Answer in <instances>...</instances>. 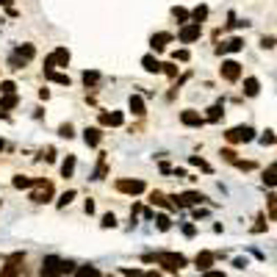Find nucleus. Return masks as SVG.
I'll list each match as a JSON object with an SVG mask.
<instances>
[{
  "instance_id": "9b49d317",
  "label": "nucleus",
  "mask_w": 277,
  "mask_h": 277,
  "mask_svg": "<svg viewBox=\"0 0 277 277\" xmlns=\"http://www.w3.org/2000/svg\"><path fill=\"white\" fill-rule=\"evenodd\" d=\"M83 141H86L89 147H97V144L103 141V130L100 128H86L83 130Z\"/></svg>"
},
{
  "instance_id": "de8ad7c7",
  "label": "nucleus",
  "mask_w": 277,
  "mask_h": 277,
  "mask_svg": "<svg viewBox=\"0 0 277 277\" xmlns=\"http://www.w3.org/2000/svg\"><path fill=\"white\" fill-rule=\"evenodd\" d=\"M175 61H189V50H178L175 53Z\"/></svg>"
},
{
  "instance_id": "49530a36",
  "label": "nucleus",
  "mask_w": 277,
  "mask_h": 277,
  "mask_svg": "<svg viewBox=\"0 0 277 277\" xmlns=\"http://www.w3.org/2000/svg\"><path fill=\"white\" fill-rule=\"evenodd\" d=\"M222 156H225L227 161H230V164H236V161H238V158H236V153H233V150H222Z\"/></svg>"
},
{
  "instance_id": "20e7f679",
  "label": "nucleus",
  "mask_w": 277,
  "mask_h": 277,
  "mask_svg": "<svg viewBox=\"0 0 277 277\" xmlns=\"http://www.w3.org/2000/svg\"><path fill=\"white\" fill-rule=\"evenodd\" d=\"M199 34H202V25H197V22H189V25L180 28L178 39H180L183 44H191V42H197V39H199Z\"/></svg>"
},
{
  "instance_id": "c756f323",
  "label": "nucleus",
  "mask_w": 277,
  "mask_h": 277,
  "mask_svg": "<svg viewBox=\"0 0 277 277\" xmlns=\"http://www.w3.org/2000/svg\"><path fill=\"white\" fill-rule=\"evenodd\" d=\"M14 189H31V186H34L36 180H31V178H22V175H17V178H14Z\"/></svg>"
},
{
  "instance_id": "f03ea898",
  "label": "nucleus",
  "mask_w": 277,
  "mask_h": 277,
  "mask_svg": "<svg viewBox=\"0 0 277 277\" xmlns=\"http://www.w3.org/2000/svg\"><path fill=\"white\" fill-rule=\"evenodd\" d=\"M225 136H227L230 144H238V141H252V138H255V130H252L250 125H238V128H230Z\"/></svg>"
},
{
  "instance_id": "c85d7f7f",
  "label": "nucleus",
  "mask_w": 277,
  "mask_h": 277,
  "mask_svg": "<svg viewBox=\"0 0 277 277\" xmlns=\"http://www.w3.org/2000/svg\"><path fill=\"white\" fill-rule=\"evenodd\" d=\"M97 80H100V72H97V69H86V72H83V83H86V86H95Z\"/></svg>"
},
{
  "instance_id": "dca6fc26",
  "label": "nucleus",
  "mask_w": 277,
  "mask_h": 277,
  "mask_svg": "<svg viewBox=\"0 0 277 277\" xmlns=\"http://www.w3.org/2000/svg\"><path fill=\"white\" fill-rule=\"evenodd\" d=\"M50 56H53V61H56V67H67L69 64V50L67 47H59V50H53Z\"/></svg>"
},
{
  "instance_id": "c03bdc74",
  "label": "nucleus",
  "mask_w": 277,
  "mask_h": 277,
  "mask_svg": "<svg viewBox=\"0 0 277 277\" xmlns=\"http://www.w3.org/2000/svg\"><path fill=\"white\" fill-rule=\"evenodd\" d=\"M164 72L169 78H175V75H178V67H175V64H164Z\"/></svg>"
},
{
  "instance_id": "72a5a7b5",
  "label": "nucleus",
  "mask_w": 277,
  "mask_h": 277,
  "mask_svg": "<svg viewBox=\"0 0 277 277\" xmlns=\"http://www.w3.org/2000/svg\"><path fill=\"white\" fill-rule=\"evenodd\" d=\"M122 122H125V117H122V111H114V114H108V125H111V128H119Z\"/></svg>"
},
{
  "instance_id": "37998d69",
  "label": "nucleus",
  "mask_w": 277,
  "mask_h": 277,
  "mask_svg": "<svg viewBox=\"0 0 277 277\" xmlns=\"http://www.w3.org/2000/svg\"><path fill=\"white\" fill-rule=\"evenodd\" d=\"M263 222H266V219H263V217H258V225L252 227V233H263V230H266V225H263Z\"/></svg>"
},
{
  "instance_id": "4c0bfd02",
  "label": "nucleus",
  "mask_w": 277,
  "mask_h": 277,
  "mask_svg": "<svg viewBox=\"0 0 277 277\" xmlns=\"http://www.w3.org/2000/svg\"><path fill=\"white\" fill-rule=\"evenodd\" d=\"M189 161H191V164H194V166H199L202 172H211V166H208V164H205V161H202V158H199V156H191Z\"/></svg>"
},
{
  "instance_id": "79ce46f5",
  "label": "nucleus",
  "mask_w": 277,
  "mask_h": 277,
  "mask_svg": "<svg viewBox=\"0 0 277 277\" xmlns=\"http://www.w3.org/2000/svg\"><path fill=\"white\" fill-rule=\"evenodd\" d=\"M275 44H277L275 36H263V39H260V47H266V50H269V47H275Z\"/></svg>"
},
{
  "instance_id": "9d476101",
  "label": "nucleus",
  "mask_w": 277,
  "mask_h": 277,
  "mask_svg": "<svg viewBox=\"0 0 277 277\" xmlns=\"http://www.w3.org/2000/svg\"><path fill=\"white\" fill-rule=\"evenodd\" d=\"M244 47V39H238V36H233V39H227L225 44H219L217 47V53L222 56V53H238Z\"/></svg>"
},
{
  "instance_id": "58836bf2",
  "label": "nucleus",
  "mask_w": 277,
  "mask_h": 277,
  "mask_svg": "<svg viewBox=\"0 0 277 277\" xmlns=\"http://www.w3.org/2000/svg\"><path fill=\"white\" fill-rule=\"evenodd\" d=\"M100 225H103L105 230H108V227H114V225H117V217H114V214H105V217H103V222H100Z\"/></svg>"
},
{
  "instance_id": "a211bd4d",
  "label": "nucleus",
  "mask_w": 277,
  "mask_h": 277,
  "mask_svg": "<svg viewBox=\"0 0 277 277\" xmlns=\"http://www.w3.org/2000/svg\"><path fill=\"white\" fill-rule=\"evenodd\" d=\"M150 202H153V205H161V208H175V202H169V197L161 194V191H153V194H150Z\"/></svg>"
},
{
  "instance_id": "6e6d98bb",
  "label": "nucleus",
  "mask_w": 277,
  "mask_h": 277,
  "mask_svg": "<svg viewBox=\"0 0 277 277\" xmlns=\"http://www.w3.org/2000/svg\"><path fill=\"white\" fill-rule=\"evenodd\" d=\"M275 169H277V164H275Z\"/></svg>"
},
{
  "instance_id": "603ef678",
  "label": "nucleus",
  "mask_w": 277,
  "mask_h": 277,
  "mask_svg": "<svg viewBox=\"0 0 277 277\" xmlns=\"http://www.w3.org/2000/svg\"><path fill=\"white\" fill-rule=\"evenodd\" d=\"M205 277H225L222 272H205Z\"/></svg>"
},
{
  "instance_id": "7ed1b4c3",
  "label": "nucleus",
  "mask_w": 277,
  "mask_h": 277,
  "mask_svg": "<svg viewBox=\"0 0 277 277\" xmlns=\"http://www.w3.org/2000/svg\"><path fill=\"white\" fill-rule=\"evenodd\" d=\"M61 263H64L61 258L47 255V258L42 260V277H61V275H64V272H61Z\"/></svg>"
},
{
  "instance_id": "393cba45",
  "label": "nucleus",
  "mask_w": 277,
  "mask_h": 277,
  "mask_svg": "<svg viewBox=\"0 0 277 277\" xmlns=\"http://www.w3.org/2000/svg\"><path fill=\"white\" fill-rule=\"evenodd\" d=\"M172 17L178 20V22H183V25H189V20H191V11L180 9V6H175V9H172Z\"/></svg>"
},
{
  "instance_id": "f257e3e1",
  "label": "nucleus",
  "mask_w": 277,
  "mask_h": 277,
  "mask_svg": "<svg viewBox=\"0 0 277 277\" xmlns=\"http://www.w3.org/2000/svg\"><path fill=\"white\" fill-rule=\"evenodd\" d=\"M153 258H156L166 272H180V269L189 263L186 255H180V252H158V255H153Z\"/></svg>"
},
{
  "instance_id": "5fc2aeb1",
  "label": "nucleus",
  "mask_w": 277,
  "mask_h": 277,
  "mask_svg": "<svg viewBox=\"0 0 277 277\" xmlns=\"http://www.w3.org/2000/svg\"><path fill=\"white\" fill-rule=\"evenodd\" d=\"M0 6H11V0H0Z\"/></svg>"
},
{
  "instance_id": "2f4dec72",
  "label": "nucleus",
  "mask_w": 277,
  "mask_h": 277,
  "mask_svg": "<svg viewBox=\"0 0 277 277\" xmlns=\"http://www.w3.org/2000/svg\"><path fill=\"white\" fill-rule=\"evenodd\" d=\"M14 92H17V83H14V80H3V83H0V95H14Z\"/></svg>"
},
{
  "instance_id": "f704fd0d",
  "label": "nucleus",
  "mask_w": 277,
  "mask_h": 277,
  "mask_svg": "<svg viewBox=\"0 0 277 277\" xmlns=\"http://www.w3.org/2000/svg\"><path fill=\"white\" fill-rule=\"evenodd\" d=\"M266 199H269V217L277 219V194H272V197H266Z\"/></svg>"
},
{
  "instance_id": "a18cd8bd",
  "label": "nucleus",
  "mask_w": 277,
  "mask_h": 277,
  "mask_svg": "<svg viewBox=\"0 0 277 277\" xmlns=\"http://www.w3.org/2000/svg\"><path fill=\"white\" fill-rule=\"evenodd\" d=\"M125 277H144L141 269H125Z\"/></svg>"
},
{
  "instance_id": "39448f33",
  "label": "nucleus",
  "mask_w": 277,
  "mask_h": 277,
  "mask_svg": "<svg viewBox=\"0 0 277 277\" xmlns=\"http://www.w3.org/2000/svg\"><path fill=\"white\" fill-rule=\"evenodd\" d=\"M222 78L225 80H230V83H233V80H238L241 78V64H238V61H222Z\"/></svg>"
},
{
  "instance_id": "f3484780",
  "label": "nucleus",
  "mask_w": 277,
  "mask_h": 277,
  "mask_svg": "<svg viewBox=\"0 0 277 277\" xmlns=\"http://www.w3.org/2000/svg\"><path fill=\"white\" fill-rule=\"evenodd\" d=\"M258 92H260V80L258 78H247L244 80V95L247 97H255Z\"/></svg>"
},
{
  "instance_id": "423d86ee",
  "label": "nucleus",
  "mask_w": 277,
  "mask_h": 277,
  "mask_svg": "<svg viewBox=\"0 0 277 277\" xmlns=\"http://www.w3.org/2000/svg\"><path fill=\"white\" fill-rule=\"evenodd\" d=\"M205 194H199V191H183L180 197H175V205H199V202H205Z\"/></svg>"
},
{
  "instance_id": "2eb2a0df",
  "label": "nucleus",
  "mask_w": 277,
  "mask_h": 277,
  "mask_svg": "<svg viewBox=\"0 0 277 277\" xmlns=\"http://www.w3.org/2000/svg\"><path fill=\"white\" fill-rule=\"evenodd\" d=\"M141 67L147 69V72H161V69H164V64H161L156 56H144V59H141Z\"/></svg>"
},
{
  "instance_id": "ddd939ff",
  "label": "nucleus",
  "mask_w": 277,
  "mask_h": 277,
  "mask_svg": "<svg viewBox=\"0 0 277 277\" xmlns=\"http://www.w3.org/2000/svg\"><path fill=\"white\" fill-rule=\"evenodd\" d=\"M169 42H172V34H156L153 39H150V47H153L156 53H161Z\"/></svg>"
},
{
  "instance_id": "bb28decb",
  "label": "nucleus",
  "mask_w": 277,
  "mask_h": 277,
  "mask_svg": "<svg viewBox=\"0 0 277 277\" xmlns=\"http://www.w3.org/2000/svg\"><path fill=\"white\" fill-rule=\"evenodd\" d=\"M17 103H20L17 95H3V100H0V108H3V111H9V108H14Z\"/></svg>"
},
{
  "instance_id": "864d4df0",
  "label": "nucleus",
  "mask_w": 277,
  "mask_h": 277,
  "mask_svg": "<svg viewBox=\"0 0 277 277\" xmlns=\"http://www.w3.org/2000/svg\"><path fill=\"white\" fill-rule=\"evenodd\" d=\"M144 277H161V275H158V272H147Z\"/></svg>"
},
{
  "instance_id": "8fccbe9b",
  "label": "nucleus",
  "mask_w": 277,
  "mask_h": 277,
  "mask_svg": "<svg viewBox=\"0 0 277 277\" xmlns=\"http://www.w3.org/2000/svg\"><path fill=\"white\" fill-rule=\"evenodd\" d=\"M44 161H56V150L47 147V156H44Z\"/></svg>"
},
{
  "instance_id": "412c9836",
  "label": "nucleus",
  "mask_w": 277,
  "mask_h": 277,
  "mask_svg": "<svg viewBox=\"0 0 277 277\" xmlns=\"http://www.w3.org/2000/svg\"><path fill=\"white\" fill-rule=\"evenodd\" d=\"M0 277H20V266L11 263V260H6V263L0 266Z\"/></svg>"
},
{
  "instance_id": "1a4fd4ad",
  "label": "nucleus",
  "mask_w": 277,
  "mask_h": 277,
  "mask_svg": "<svg viewBox=\"0 0 277 277\" xmlns=\"http://www.w3.org/2000/svg\"><path fill=\"white\" fill-rule=\"evenodd\" d=\"M214 258H217L214 252L202 250V252L197 255V258H194V263H197V269H199V272H211V266H214Z\"/></svg>"
},
{
  "instance_id": "c9c22d12",
  "label": "nucleus",
  "mask_w": 277,
  "mask_h": 277,
  "mask_svg": "<svg viewBox=\"0 0 277 277\" xmlns=\"http://www.w3.org/2000/svg\"><path fill=\"white\" fill-rule=\"evenodd\" d=\"M263 183H266V186H277V169H269V172L263 175Z\"/></svg>"
},
{
  "instance_id": "a19ab883",
  "label": "nucleus",
  "mask_w": 277,
  "mask_h": 277,
  "mask_svg": "<svg viewBox=\"0 0 277 277\" xmlns=\"http://www.w3.org/2000/svg\"><path fill=\"white\" fill-rule=\"evenodd\" d=\"M61 272H64V275H75V263H72V260H64V263H61Z\"/></svg>"
},
{
  "instance_id": "473e14b6",
  "label": "nucleus",
  "mask_w": 277,
  "mask_h": 277,
  "mask_svg": "<svg viewBox=\"0 0 277 277\" xmlns=\"http://www.w3.org/2000/svg\"><path fill=\"white\" fill-rule=\"evenodd\" d=\"M72 199H75V191L69 189V191H64V194H61V197H59V202H56V205H59V208H64V205H69Z\"/></svg>"
},
{
  "instance_id": "a878e982",
  "label": "nucleus",
  "mask_w": 277,
  "mask_h": 277,
  "mask_svg": "<svg viewBox=\"0 0 277 277\" xmlns=\"http://www.w3.org/2000/svg\"><path fill=\"white\" fill-rule=\"evenodd\" d=\"M205 17H208V6H197V9L191 11V22H197V25H202Z\"/></svg>"
},
{
  "instance_id": "ea45409f",
  "label": "nucleus",
  "mask_w": 277,
  "mask_h": 277,
  "mask_svg": "<svg viewBox=\"0 0 277 277\" xmlns=\"http://www.w3.org/2000/svg\"><path fill=\"white\" fill-rule=\"evenodd\" d=\"M260 144H263V147H266V144H275V133H272V130H266V133L260 136Z\"/></svg>"
},
{
  "instance_id": "5701e85b",
  "label": "nucleus",
  "mask_w": 277,
  "mask_h": 277,
  "mask_svg": "<svg viewBox=\"0 0 277 277\" xmlns=\"http://www.w3.org/2000/svg\"><path fill=\"white\" fill-rule=\"evenodd\" d=\"M72 172H75V156H67L61 164V178H72Z\"/></svg>"
},
{
  "instance_id": "09e8293b",
  "label": "nucleus",
  "mask_w": 277,
  "mask_h": 277,
  "mask_svg": "<svg viewBox=\"0 0 277 277\" xmlns=\"http://www.w3.org/2000/svg\"><path fill=\"white\" fill-rule=\"evenodd\" d=\"M83 211H86V214H95V202H92V199H86V205H83Z\"/></svg>"
},
{
  "instance_id": "b1692460",
  "label": "nucleus",
  "mask_w": 277,
  "mask_h": 277,
  "mask_svg": "<svg viewBox=\"0 0 277 277\" xmlns=\"http://www.w3.org/2000/svg\"><path fill=\"white\" fill-rule=\"evenodd\" d=\"M105 172H108V164H105V153H103L100 161H97V169H95V175H92V180H103Z\"/></svg>"
},
{
  "instance_id": "4be33fe9",
  "label": "nucleus",
  "mask_w": 277,
  "mask_h": 277,
  "mask_svg": "<svg viewBox=\"0 0 277 277\" xmlns=\"http://www.w3.org/2000/svg\"><path fill=\"white\" fill-rule=\"evenodd\" d=\"M44 78L59 83V86H69V75H64V72H44Z\"/></svg>"
},
{
  "instance_id": "aec40b11",
  "label": "nucleus",
  "mask_w": 277,
  "mask_h": 277,
  "mask_svg": "<svg viewBox=\"0 0 277 277\" xmlns=\"http://www.w3.org/2000/svg\"><path fill=\"white\" fill-rule=\"evenodd\" d=\"M75 277H100V269L86 263V266H78L75 269Z\"/></svg>"
},
{
  "instance_id": "4468645a",
  "label": "nucleus",
  "mask_w": 277,
  "mask_h": 277,
  "mask_svg": "<svg viewBox=\"0 0 277 277\" xmlns=\"http://www.w3.org/2000/svg\"><path fill=\"white\" fill-rule=\"evenodd\" d=\"M14 56H17L20 61H31L36 56V47H34V44H20L17 50H14Z\"/></svg>"
},
{
  "instance_id": "e433bc0d",
  "label": "nucleus",
  "mask_w": 277,
  "mask_h": 277,
  "mask_svg": "<svg viewBox=\"0 0 277 277\" xmlns=\"http://www.w3.org/2000/svg\"><path fill=\"white\" fill-rule=\"evenodd\" d=\"M59 133H61L64 138H72V136H75V130H72V125H69V122H64V125H61Z\"/></svg>"
},
{
  "instance_id": "0eeeda50",
  "label": "nucleus",
  "mask_w": 277,
  "mask_h": 277,
  "mask_svg": "<svg viewBox=\"0 0 277 277\" xmlns=\"http://www.w3.org/2000/svg\"><path fill=\"white\" fill-rule=\"evenodd\" d=\"M34 186H39V191H36L34 197V202H50V197H53V183H47V180H36Z\"/></svg>"
},
{
  "instance_id": "6e6552de",
  "label": "nucleus",
  "mask_w": 277,
  "mask_h": 277,
  "mask_svg": "<svg viewBox=\"0 0 277 277\" xmlns=\"http://www.w3.org/2000/svg\"><path fill=\"white\" fill-rule=\"evenodd\" d=\"M117 191H122V194H141L144 191V180H117Z\"/></svg>"
},
{
  "instance_id": "7c9ffc66",
  "label": "nucleus",
  "mask_w": 277,
  "mask_h": 277,
  "mask_svg": "<svg viewBox=\"0 0 277 277\" xmlns=\"http://www.w3.org/2000/svg\"><path fill=\"white\" fill-rule=\"evenodd\" d=\"M156 225H158V230H169V227H172V219L166 217V214H158V217H156Z\"/></svg>"
},
{
  "instance_id": "f8f14e48",
  "label": "nucleus",
  "mask_w": 277,
  "mask_h": 277,
  "mask_svg": "<svg viewBox=\"0 0 277 277\" xmlns=\"http://www.w3.org/2000/svg\"><path fill=\"white\" fill-rule=\"evenodd\" d=\"M180 122H183V125H189V128H197V125H202L205 119L199 117V111H191V108H189V111L180 114Z\"/></svg>"
},
{
  "instance_id": "3c124183",
  "label": "nucleus",
  "mask_w": 277,
  "mask_h": 277,
  "mask_svg": "<svg viewBox=\"0 0 277 277\" xmlns=\"http://www.w3.org/2000/svg\"><path fill=\"white\" fill-rule=\"evenodd\" d=\"M183 233H186V236H194V225H183Z\"/></svg>"
},
{
  "instance_id": "6ab92c4d",
  "label": "nucleus",
  "mask_w": 277,
  "mask_h": 277,
  "mask_svg": "<svg viewBox=\"0 0 277 277\" xmlns=\"http://www.w3.org/2000/svg\"><path fill=\"white\" fill-rule=\"evenodd\" d=\"M130 111L136 114V117H144V114H147L144 111V100H141L138 95H130Z\"/></svg>"
},
{
  "instance_id": "cd10ccee",
  "label": "nucleus",
  "mask_w": 277,
  "mask_h": 277,
  "mask_svg": "<svg viewBox=\"0 0 277 277\" xmlns=\"http://www.w3.org/2000/svg\"><path fill=\"white\" fill-rule=\"evenodd\" d=\"M222 103H217V105H211V108H208V122H219L222 119Z\"/></svg>"
}]
</instances>
